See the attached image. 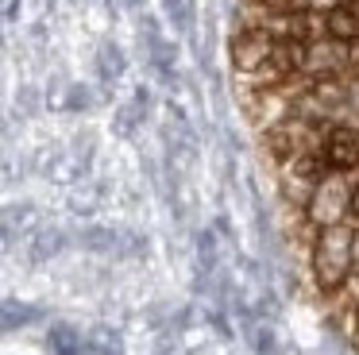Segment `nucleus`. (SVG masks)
I'll return each mask as SVG.
<instances>
[{
  "label": "nucleus",
  "mask_w": 359,
  "mask_h": 355,
  "mask_svg": "<svg viewBox=\"0 0 359 355\" xmlns=\"http://www.w3.org/2000/svg\"><path fill=\"white\" fill-rule=\"evenodd\" d=\"M320 159L328 162L332 174H351L359 166V128H351V123L328 128L325 143H320Z\"/></svg>",
  "instance_id": "6"
},
{
  "label": "nucleus",
  "mask_w": 359,
  "mask_h": 355,
  "mask_svg": "<svg viewBox=\"0 0 359 355\" xmlns=\"http://www.w3.org/2000/svg\"><path fill=\"white\" fill-rule=\"evenodd\" d=\"M274 46H278V39H271L266 31L240 27V35L232 39V66H236V74H243V77L259 74V69L274 58Z\"/></svg>",
  "instance_id": "5"
},
{
  "label": "nucleus",
  "mask_w": 359,
  "mask_h": 355,
  "mask_svg": "<svg viewBox=\"0 0 359 355\" xmlns=\"http://www.w3.org/2000/svg\"><path fill=\"white\" fill-rule=\"evenodd\" d=\"M351 185L348 174H325L313 189L309 205H305V220L313 228H332V224H344L351 216Z\"/></svg>",
  "instance_id": "3"
},
{
  "label": "nucleus",
  "mask_w": 359,
  "mask_h": 355,
  "mask_svg": "<svg viewBox=\"0 0 359 355\" xmlns=\"http://www.w3.org/2000/svg\"><path fill=\"white\" fill-rule=\"evenodd\" d=\"M325 31L336 43H359V4H340L325 15Z\"/></svg>",
  "instance_id": "7"
},
{
  "label": "nucleus",
  "mask_w": 359,
  "mask_h": 355,
  "mask_svg": "<svg viewBox=\"0 0 359 355\" xmlns=\"http://www.w3.org/2000/svg\"><path fill=\"white\" fill-rule=\"evenodd\" d=\"M351 220L359 224V182L351 185Z\"/></svg>",
  "instance_id": "9"
},
{
  "label": "nucleus",
  "mask_w": 359,
  "mask_h": 355,
  "mask_svg": "<svg viewBox=\"0 0 359 355\" xmlns=\"http://www.w3.org/2000/svg\"><path fill=\"white\" fill-rule=\"evenodd\" d=\"M309 270L320 293H340L355 278V224H332L320 228L309 243Z\"/></svg>",
  "instance_id": "1"
},
{
  "label": "nucleus",
  "mask_w": 359,
  "mask_h": 355,
  "mask_svg": "<svg viewBox=\"0 0 359 355\" xmlns=\"http://www.w3.org/2000/svg\"><path fill=\"white\" fill-rule=\"evenodd\" d=\"M305 81H325V77H351V58H348V43L336 39H317L305 51V66H302Z\"/></svg>",
  "instance_id": "4"
},
{
  "label": "nucleus",
  "mask_w": 359,
  "mask_h": 355,
  "mask_svg": "<svg viewBox=\"0 0 359 355\" xmlns=\"http://www.w3.org/2000/svg\"><path fill=\"white\" fill-rule=\"evenodd\" d=\"M266 8H278V12H317V15H328L332 8L348 4V0H263Z\"/></svg>",
  "instance_id": "8"
},
{
  "label": "nucleus",
  "mask_w": 359,
  "mask_h": 355,
  "mask_svg": "<svg viewBox=\"0 0 359 355\" xmlns=\"http://www.w3.org/2000/svg\"><path fill=\"white\" fill-rule=\"evenodd\" d=\"M325 135H328V123L305 120V116H297V112H294L290 120L274 123V128L266 131V151H271L278 162H290V159H297V154H313V151H320Z\"/></svg>",
  "instance_id": "2"
}]
</instances>
